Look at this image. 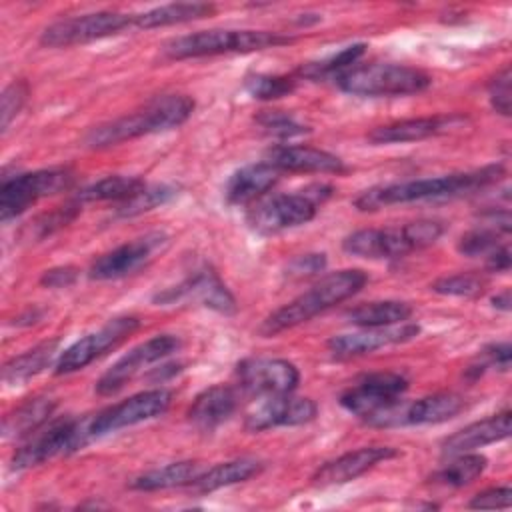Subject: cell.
Here are the masks:
<instances>
[{
    "label": "cell",
    "mask_w": 512,
    "mask_h": 512,
    "mask_svg": "<svg viewBox=\"0 0 512 512\" xmlns=\"http://www.w3.org/2000/svg\"><path fill=\"white\" fill-rule=\"evenodd\" d=\"M168 240L170 236L166 232L156 230L140 238H134L126 244H120L114 250L98 256L92 262L88 276L92 280H116V278L130 276L140 268H144L154 258L156 252L164 250Z\"/></svg>",
    "instance_id": "2e32d148"
},
{
    "label": "cell",
    "mask_w": 512,
    "mask_h": 512,
    "mask_svg": "<svg viewBox=\"0 0 512 512\" xmlns=\"http://www.w3.org/2000/svg\"><path fill=\"white\" fill-rule=\"evenodd\" d=\"M56 408V400L50 396H34L20 406H16L10 414H6L2 424V436L6 440H20L32 436L38 428H42Z\"/></svg>",
    "instance_id": "f1b7e54d"
},
{
    "label": "cell",
    "mask_w": 512,
    "mask_h": 512,
    "mask_svg": "<svg viewBox=\"0 0 512 512\" xmlns=\"http://www.w3.org/2000/svg\"><path fill=\"white\" fill-rule=\"evenodd\" d=\"M138 328H140L138 316H116V318L108 320L104 326L86 334L84 338H80L72 346H68L64 352H60V356L56 358V364H54V372L70 374V372L86 368L96 358L104 356L106 352H110L118 344H122Z\"/></svg>",
    "instance_id": "7c38bea8"
},
{
    "label": "cell",
    "mask_w": 512,
    "mask_h": 512,
    "mask_svg": "<svg viewBox=\"0 0 512 512\" xmlns=\"http://www.w3.org/2000/svg\"><path fill=\"white\" fill-rule=\"evenodd\" d=\"M236 380L242 392L266 398L292 394L300 382V372L284 358H246L236 366Z\"/></svg>",
    "instance_id": "e0dca14e"
},
{
    "label": "cell",
    "mask_w": 512,
    "mask_h": 512,
    "mask_svg": "<svg viewBox=\"0 0 512 512\" xmlns=\"http://www.w3.org/2000/svg\"><path fill=\"white\" fill-rule=\"evenodd\" d=\"M366 280L368 276L358 268L330 272L324 278H320L316 284H312L306 292L298 294L294 300H290L288 304L268 314L262 320L258 332L262 336H276L284 330L304 324L314 316H318L320 312L358 294L364 288Z\"/></svg>",
    "instance_id": "3957f363"
},
{
    "label": "cell",
    "mask_w": 512,
    "mask_h": 512,
    "mask_svg": "<svg viewBox=\"0 0 512 512\" xmlns=\"http://www.w3.org/2000/svg\"><path fill=\"white\" fill-rule=\"evenodd\" d=\"M318 406L312 398H298L292 394L266 396L246 414L244 426L250 432H262L278 426H302L316 418Z\"/></svg>",
    "instance_id": "d6986e66"
},
{
    "label": "cell",
    "mask_w": 512,
    "mask_h": 512,
    "mask_svg": "<svg viewBox=\"0 0 512 512\" xmlns=\"http://www.w3.org/2000/svg\"><path fill=\"white\" fill-rule=\"evenodd\" d=\"M182 346L180 338L174 334H158L150 340L134 346L130 352H126L122 358H118L96 382V392L100 396H112L118 390H122L134 376L144 370V366H150L158 360H164L166 356L178 352Z\"/></svg>",
    "instance_id": "9a60e30c"
},
{
    "label": "cell",
    "mask_w": 512,
    "mask_h": 512,
    "mask_svg": "<svg viewBox=\"0 0 512 512\" xmlns=\"http://www.w3.org/2000/svg\"><path fill=\"white\" fill-rule=\"evenodd\" d=\"M264 162L274 166L278 172H318V174H340L346 170L342 158L332 152L298 146V144H278L270 148Z\"/></svg>",
    "instance_id": "7402d4cb"
},
{
    "label": "cell",
    "mask_w": 512,
    "mask_h": 512,
    "mask_svg": "<svg viewBox=\"0 0 512 512\" xmlns=\"http://www.w3.org/2000/svg\"><path fill=\"white\" fill-rule=\"evenodd\" d=\"M500 236H502L500 230L482 224L480 228H474V230H468L466 234H462L456 244V250L468 258L488 256L490 252H494L500 246Z\"/></svg>",
    "instance_id": "f35d334b"
},
{
    "label": "cell",
    "mask_w": 512,
    "mask_h": 512,
    "mask_svg": "<svg viewBox=\"0 0 512 512\" xmlns=\"http://www.w3.org/2000/svg\"><path fill=\"white\" fill-rule=\"evenodd\" d=\"M420 334V326L414 322H400L394 326L380 328H362L358 332L336 334L328 340V350L336 358H356L372 354L374 350L408 342Z\"/></svg>",
    "instance_id": "ffe728a7"
},
{
    "label": "cell",
    "mask_w": 512,
    "mask_h": 512,
    "mask_svg": "<svg viewBox=\"0 0 512 512\" xmlns=\"http://www.w3.org/2000/svg\"><path fill=\"white\" fill-rule=\"evenodd\" d=\"M238 406V392L232 386L214 384L202 390L188 408V420L202 432H212L224 424Z\"/></svg>",
    "instance_id": "d4e9b609"
},
{
    "label": "cell",
    "mask_w": 512,
    "mask_h": 512,
    "mask_svg": "<svg viewBox=\"0 0 512 512\" xmlns=\"http://www.w3.org/2000/svg\"><path fill=\"white\" fill-rule=\"evenodd\" d=\"M504 176L502 164H488L470 172H454L434 178L404 180L392 184H380L364 190L354 198V206L362 212H372L392 204H406L428 198H448L482 190Z\"/></svg>",
    "instance_id": "6da1fadb"
},
{
    "label": "cell",
    "mask_w": 512,
    "mask_h": 512,
    "mask_svg": "<svg viewBox=\"0 0 512 512\" xmlns=\"http://www.w3.org/2000/svg\"><path fill=\"white\" fill-rule=\"evenodd\" d=\"M90 440H94L92 414L58 418L28 436L26 442L12 454L10 464L14 470H26L56 456L82 450Z\"/></svg>",
    "instance_id": "ba28073f"
},
{
    "label": "cell",
    "mask_w": 512,
    "mask_h": 512,
    "mask_svg": "<svg viewBox=\"0 0 512 512\" xmlns=\"http://www.w3.org/2000/svg\"><path fill=\"white\" fill-rule=\"evenodd\" d=\"M280 178V172L268 162L246 164L234 170L224 186V196L230 204H250L262 198Z\"/></svg>",
    "instance_id": "484cf974"
},
{
    "label": "cell",
    "mask_w": 512,
    "mask_h": 512,
    "mask_svg": "<svg viewBox=\"0 0 512 512\" xmlns=\"http://www.w3.org/2000/svg\"><path fill=\"white\" fill-rule=\"evenodd\" d=\"M74 180H76V174L64 166L16 174L12 178H2L0 220L8 222L20 216L26 208L36 204L38 200L70 190Z\"/></svg>",
    "instance_id": "9c48e42d"
},
{
    "label": "cell",
    "mask_w": 512,
    "mask_h": 512,
    "mask_svg": "<svg viewBox=\"0 0 512 512\" xmlns=\"http://www.w3.org/2000/svg\"><path fill=\"white\" fill-rule=\"evenodd\" d=\"M178 194V188L172 184H144L134 196L120 202L116 208V216L132 218L144 214L156 206L170 202Z\"/></svg>",
    "instance_id": "d590c367"
},
{
    "label": "cell",
    "mask_w": 512,
    "mask_h": 512,
    "mask_svg": "<svg viewBox=\"0 0 512 512\" xmlns=\"http://www.w3.org/2000/svg\"><path fill=\"white\" fill-rule=\"evenodd\" d=\"M464 406H466L464 398L454 392H436L412 402L398 398L396 402L372 414L364 422L378 428L440 424L458 416L464 410Z\"/></svg>",
    "instance_id": "8fae6325"
},
{
    "label": "cell",
    "mask_w": 512,
    "mask_h": 512,
    "mask_svg": "<svg viewBox=\"0 0 512 512\" xmlns=\"http://www.w3.org/2000/svg\"><path fill=\"white\" fill-rule=\"evenodd\" d=\"M264 468L262 460L252 458V456H244V458H236V460H228V462H220L212 468H206L198 480L192 484V488L196 492H214L226 486H234L240 482H246L250 478H254L256 474H260Z\"/></svg>",
    "instance_id": "f546056e"
},
{
    "label": "cell",
    "mask_w": 512,
    "mask_h": 512,
    "mask_svg": "<svg viewBox=\"0 0 512 512\" xmlns=\"http://www.w3.org/2000/svg\"><path fill=\"white\" fill-rule=\"evenodd\" d=\"M146 182L138 176H122V174H114V176H106L86 188H82L76 194V200L80 204L86 202H124L130 196H134Z\"/></svg>",
    "instance_id": "d6a6232c"
},
{
    "label": "cell",
    "mask_w": 512,
    "mask_h": 512,
    "mask_svg": "<svg viewBox=\"0 0 512 512\" xmlns=\"http://www.w3.org/2000/svg\"><path fill=\"white\" fill-rule=\"evenodd\" d=\"M510 264H512V258H510L508 244H500L494 252H490L486 256V270H490V272H508Z\"/></svg>",
    "instance_id": "c3c4849f"
},
{
    "label": "cell",
    "mask_w": 512,
    "mask_h": 512,
    "mask_svg": "<svg viewBox=\"0 0 512 512\" xmlns=\"http://www.w3.org/2000/svg\"><path fill=\"white\" fill-rule=\"evenodd\" d=\"M58 346H60V338H50L14 358H10L2 366L4 384L20 386V384L28 382L30 378L38 376L42 370H46L54 362V358L58 356Z\"/></svg>",
    "instance_id": "83f0119b"
},
{
    "label": "cell",
    "mask_w": 512,
    "mask_h": 512,
    "mask_svg": "<svg viewBox=\"0 0 512 512\" xmlns=\"http://www.w3.org/2000/svg\"><path fill=\"white\" fill-rule=\"evenodd\" d=\"M214 12H216V6L208 2H174V4L156 6L142 14H134V26L146 28V30L164 28V26L184 24L192 20H202L206 16H212Z\"/></svg>",
    "instance_id": "4dcf8cb0"
},
{
    "label": "cell",
    "mask_w": 512,
    "mask_h": 512,
    "mask_svg": "<svg viewBox=\"0 0 512 512\" xmlns=\"http://www.w3.org/2000/svg\"><path fill=\"white\" fill-rule=\"evenodd\" d=\"M294 38L280 32L268 30H200L168 40L162 46V54L170 60H186L200 56H218V54H236V52H254L264 48H276L290 44Z\"/></svg>",
    "instance_id": "5b68a950"
},
{
    "label": "cell",
    "mask_w": 512,
    "mask_h": 512,
    "mask_svg": "<svg viewBox=\"0 0 512 512\" xmlns=\"http://www.w3.org/2000/svg\"><path fill=\"white\" fill-rule=\"evenodd\" d=\"M298 78L284 74H252L246 78L244 88L252 98L276 100L294 92Z\"/></svg>",
    "instance_id": "8d00e7d4"
},
{
    "label": "cell",
    "mask_w": 512,
    "mask_h": 512,
    "mask_svg": "<svg viewBox=\"0 0 512 512\" xmlns=\"http://www.w3.org/2000/svg\"><path fill=\"white\" fill-rule=\"evenodd\" d=\"M510 420H512L510 410H502L494 416L472 422V424L460 428L458 432L446 436L440 444V452H442V456L450 458L456 454L474 452L476 448L500 442L510 436Z\"/></svg>",
    "instance_id": "603a6c76"
},
{
    "label": "cell",
    "mask_w": 512,
    "mask_h": 512,
    "mask_svg": "<svg viewBox=\"0 0 512 512\" xmlns=\"http://www.w3.org/2000/svg\"><path fill=\"white\" fill-rule=\"evenodd\" d=\"M366 44L364 42H356L350 44L318 62H308L304 66L298 68L296 78H308V80H324V78H338L340 74H344L346 70H350L352 66H356V62L360 60V56L364 54Z\"/></svg>",
    "instance_id": "e575fe53"
},
{
    "label": "cell",
    "mask_w": 512,
    "mask_h": 512,
    "mask_svg": "<svg viewBox=\"0 0 512 512\" xmlns=\"http://www.w3.org/2000/svg\"><path fill=\"white\" fill-rule=\"evenodd\" d=\"M412 316V306L400 300H374L354 306L346 312L350 324L360 328H380L394 326L400 322H408Z\"/></svg>",
    "instance_id": "1f68e13d"
},
{
    "label": "cell",
    "mask_w": 512,
    "mask_h": 512,
    "mask_svg": "<svg viewBox=\"0 0 512 512\" xmlns=\"http://www.w3.org/2000/svg\"><path fill=\"white\" fill-rule=\"evenodd\" d=\"M512 506V488L510 486H494L478 492L468 502V508L494 510V508H510Z\"/></svg>",
    "instance_id": "f6af8a7d"
},
{
    "label": "cell",
    "mask_w": 512,
    "mask_h": 512,
    "mask_svg": "<svg viewBox=\"0 0 512 512\" xmlns=\"http://www.w3.org/2000/svg\"><path fill=\"white\" fill-rule=\"evenodd\" d=\"M510 356H512V348L508 342H496L486 346L476 364H470L466 368V376L476 380L478 376H482L488 368H498V370H508L510 368Z\"/></svg>",
    "instance_id": "b9f144b4"
},
{
    "label": "cell",
    "mask_w": 512,
    "mask_h": 512,
    "mask_svg": "<svg viewBox=\"0 0 512 512\" xmlns=\"http://www.w3.org/2000/svg\"><path fill=\"white\" fill-rule=\"evenodd\" d=\"M510 290H504V292H500V294H496L494 298H492V306L494 308H498V310H502V312H508L510 310Z\"/></svg>",
    "instance_id": "681fc988"
},
{
    "label": "cell",
    "mask_w": 512,
    "mask_h": 512,
    "mask_svg": "<svg viewBox=\"0 0 512 512\" xmlns=\"http://www.w3.org/2000/svg\"><path fill=\"white\" fill-rule=\"evenodd\" d=\"M408 390V380L400 372H370L360 376L340 394V406L360 420L390 406Z\"/></svg>",
    "instance_id": "4fadbf2b"
},
{
    "label": "cell",
    "mask_w": 512,
    "mask_h": 512,
    "mask_svg": "<svg viewBox=\"0 0 512 512\" xmlns=\"http://www.w3.org/2000/svg\"><path fill=\"white\" fill-rule=\"evenodd\" d=\"M462 122V116H426V118H408L390 124L376 126L368 132V140L372 144H404V142H418L430 136L442 134Z\"/></svg>",
    "instance_id": "cb8c5ba5"
},
{
    "label": "cell",
    "mask_w": 512,
    "mask_h": 512,
    "mask_svg": "<svg viewBox=\"0 0 512 512\" xmlns=\"http://www.w3.org/2000/svg\"><path fill=\"white\" fill-rule=\"evenodd\" d=\"M80 208H82V204L74 198V200L66 202L64 206H58V208L38 216L34 222H30V238L40 240V238L54 234L56 230L70 224L80 214Z\"/></svg>",
    "instance_id": "ab89813d"
},
{
    "label": "cell",
    "mask_w": 512,
    "mask_h": 512,
    "mask_svg": "<svg viewBox=\"0 0 512 512\" xmlns=\"http://www.w3.org/2000/svg\"><path fill=\"white\" fill-rule=\"evenodd\" d=\"M172 404V392L168 388H152L138 392L118 404H112L96 414H92V434L94 438L120 428H128L152 418L162 416Z\"/></svg>",
    "instance_id": "5bb4252c"
},
{
    "label": "cell",
    "mask_w": 512,
    "mask_h": 512,
    "mask_svg": "<svg viewBox=\"0 0 512 512\" xmlns=\"http://www.w3.org/2000/svg\"><path fill=\"white\" fill-rule=\"evenodd\" d=\"M182 300H198L202 306L226 316L236 312V300L232 292L224 286L212 268H200L180 284L154 296L156 304H176Z\"/></svg>",
    "instance_id": "ac0fdd59"
},
{
    "label": "cell",
    "mask_w": 512,
    "mask_h": 512,
    "mask_svg": "<svg viewBox=\"0 0 512 512\" xmlns=\"http://www.w3.org/2000/svg\"><path fill=\"white\" fill-rule=\"evenodd\" d=\"M400 452L392 446L384 444H372V446H362L352 452H346L326 464H322L314 476L312 484L314 486H336V484H346L350 480H356L358 476L366 474L380 462H386L390 458H396Z\"/></svg>",
    "instance_id": "44dd1931"
},
{
    "label": "cell",
    "mask_w": 512,
    "mask_h": 512,
    "mask_svg": "<svg viewBox=\"0 0 512 512\" xmlns=\"http://www.w3.org/2000/svg\"><path fill=\"white\" fill-rule=\"evenodd\" d=\"M256 124L268 132L270 136L276 138H296L308 132V126H304L302 122H298L292 114L284 112V110H262L256 118Z\"/></svg>",
    "instance_id": "60d3db41"
},
{
    "label": "cell",
    "mask_w": 512,
    "mask_h": 512,
    "mask_svg": "<svg viewBox=\"0 0 512 512\" xmlns=\"http://www.w3.org/2000/svg\"><path fill=\"white\" fill-rule=\"evenodd\" d=\"M130 26H134V14L100 10L52 22L42 30L40 44L48 48H68L120 34Z\"/></svg>",
    "instance_id": "30bf717a"
},
{
    "label": "cell",
    "mask_w": 512,
    "mask_h": 512,
    "mask_svg": "<svg viewBox=\"0 0 512 512\" xmlns=\"http://www.w3.org/2000/svg\"><path fill=\"white\" fill-rule=\"evenodd\" d=\"M334 84L354 96H408L424 92L432 84V78L416 66L372 62L352 66L334 78Z\"/></svg>",
    "instance_id": "52a82bcc"
},
{
    "label": "cell",
    "mask_w": 512,
    "mask_h": 512,
    "mask_svg": "<svg viewBox=\"0 0 512 512\" xmlns=\"http://www.w3.org/2000/svg\"><path fill=\"white\" fill-rule=\"evenodd\" d=\"M486 280L476 272H458L452 276H442L432 282L430 290L442 296H460V298H474L484 292Z\"/></svg>",
    "instance_id": "74e56055"
},
{
    "label": "cell",
    "mask_w": 512,
    "mask_h": 512,
    "mask_svg": "<svg viewBox=\"0 0 512 512\" xmlns=\"http://www.w3.org/2000/svg\"><path fill=\"white\" fill-rule=\"evenodd\" d=\"M334 194V188L324 182L308 184L302 190H294L290 194H276L266 200L256 202L248 214L246 224L250 230L262 236L278 234L288 228L302 226L310 222L318 208Z\"/></svg>",
    "instance_id": "8992f818"
},
{
    "label": "cell",
    "mask_w": 512,
    "mask_h": 512,
    "mask_svg": "<svg viewBox=\"0 0 512 512\" xmlns=\"http://www.w3.org/2000/svg\"><path fill=\"white\" fill-rule=\"evenodd\" d=\"M26 98H28V86L22 80H14L2 90V98H0V128H2V132L8 130L10 122L16 118V114L26 104Z\"/></svg>",
    "instance_id": "7bdbcfd3"
},
{
    "label": "cell",
    "mask_w": 512,
    "mask_h": 512,
    "mask_svg": "<svg viewBox=\"0 0 512 512\" xmlns=\"http://www.w3.org/2000/svg\"><path fill=\"white\" fill-rule=\"evenodd\" d=\"M78 280V268L76 266H56L42 274L40 284L44 288H68Z\"/></svg>",
    "instance_id": "7dc6e473"
},
{
    "label": "cell",
    "mask_w": 512,
    "mask_h": 512,
    "mask_svg": "<svg viewBox=\"0 0 512 512\" xmlns=\"http://www.w3.org/2000/svg\"><path fill=\"white\" fill-rule=\"evenodd\" d=\"M194 112V100L186 94H162L148 100L142 108L90 128L84 144L92 150L110 148L140 136L182 126Z\"/></svg>",
    "instance_id": "7a4b0ae2"
},
{
    "label": "cell",
    "mask_w": 512,
    "mask_h": 512,
    "mask_svg": "<svg viewBox=\"0 0 512 512\" xmlns=\"http://www.w3.org/2000/svg\"><path fill=\"white\" fill-rule=\"evenodd\" d=\"M450 458L452 460L448 464H444L440 470H436L430 476L432 484H440L448 488L468 486L486 470V464H488V460L482 454H474V452H464Z\"/></svg>",
    "instance_id": "836d02e7"
},
{
    "label": "cell",
    "mask_w": 512,
    "mask_h": 512,
    "mask_svg": "<svg viewBox=\"0 0 512 512\" xmlns=\"http://www.w3.org/2000/svg\"><path fill=\"white\" fill-rule=\"evenodd\" d=\"M324 268H326V254L324 252H308V254H300L296 258H292L286 272H288V276H294V278H308V276L322 272Z\"/></svg>",
    "instance_id": "bcb514c9"
},
{
    "label": "cell",
    "mask_w": 512,
    "mask_h": 512,
    "mask_svg": "<svg viewBox=\"0 0 512 512\" xmlns=\"http://www.w3.org/2000/svg\"><path fill=\"white\" fill-rule=\"evenodd\" d=\"M442 234L444 224L438 220H416L388 228H362L342 240V250L350 256L368 260L402 258L408 252L432 246Z\"/></svg>",
    "instance_id": "277c9868"
},
{
    "label": "cell",
    "mask_w": 512,
    "mask_h": 512,
    "mask_svg": "<svg viewBox=\"0 0 512 512\" xmlns=\"http://www.w3.org/2000/svg\"><path fill=\"white\" fill-rule=\"evenodd\" d=\"M488 98L492 108L502 114L510 116V66H504L488 84Z\"/></svg>",
    "instance_id": "ee69618b"
},
{
    "label": "cell",
    "mask_w": 512,
    "mask_h": 512,
    "mask_svg": "<svg viewBox=\"0 0 512 512\" xmlns=\"http://www.w3.org/2000/svg\"><path fill=\"white\" fill-rule=\"evenodd\" d=\"M206 468L198 460H180V462H170L160 468L146 470L138 474L132 482V490L140 492H154V490H168V488H180V486H192L198 476Z\"/></svg>",
    "instance_id": "4316f807"
}]
</instances>
